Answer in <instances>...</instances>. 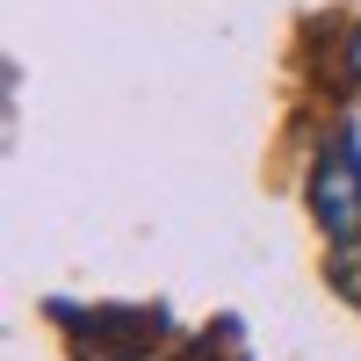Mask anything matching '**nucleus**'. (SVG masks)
I'll list each match as a JSON object with an SVG mask.
<instances>
[{"label": "nucleus", "instance_id": "obj_3", "mask_svg": "<svg viewBox=\"0 0 361 361\" xmlns=\"http://www.w3.org/2000/svg\"><path fill=\"white\" fill-rule=\"evenodd\" d=\"M347 80L361 87V22H354V37H347Z\"/></svg>", "mask_w": 361, "mask_h": 361}, {"label": "nucleus", "instance_id": "obj_2", "mask_svg": "<svg viewBox=\"0 0 361 361\" xmlns=\"http://www.w3.org/2000/svg\"><path fill=\"white\" fill-rule=\"evenodd\" d=\"M66 325H80L87 333V347H102L109 361H137V354H152V340H159V311H94V318H80V311H58Z\"/></svg>", "mask_w": 361, "mask_h": 361}, {"label": "nucleus", "instance_id": "obj_1", "mask_svg": "<svg viewBox=\"0 0 361 361\" xmlns=\"http://www.w3.org/2000/svg\"><path fill=\"white\" fill-rule=\"evenodd\" d=\"M311 217L325 231V275L361 311V137L347 123L311 159Z\"/></svg>", "mask_w": 361, "mask_h": 361}]
</instances>
